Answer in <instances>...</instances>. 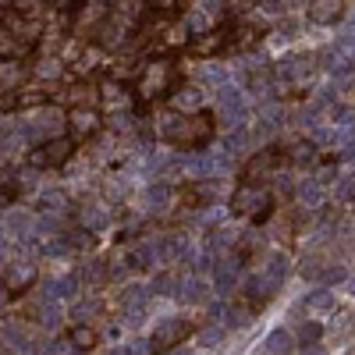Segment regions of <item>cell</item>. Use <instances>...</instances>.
Here are the masks:
<instances>
[{
  "mask_svg": "<svg viewBox=\"0 0 355 355\" xmlns=\"http://www.w3.org/2000/svg\"><path fill=\"white\" fill-rule=\"evenodd\" d=\"M0 352H33V338L25 334V327L11 323V327L0 331Z\"/></svg>",
  "mask_w": 355,
  "mask_h": 355,
  "instance_id": "19",
  "label": "cell"
},
{
  "mask_svg": "<svg viewBox=\"0 0 355 355\" xmlns=\"http://www.w3.org/2000/svg\"><path fill=\"white\" fill-rule=\"evenodd\" d=\"M288 160L291 164H313L316 160V142L309 139V142H295L291 150H288Z\"/></svg>",
  "mask_w": 355,
  "mask_h": 355,
  "instance_id": "37",
  "label": "cell"
},
{
  "mask_svg": "<svg viewBox=\"0 0 355 355\" xmlns=\"http://www.w3.org/2000/svg\"><path fill=\"white\" fill-rule=\"evenodd\" d=\"M78 224H82L85 231H103V227L110 224V206H107L103 199L82 202V206H78Z\"/></svg>",
  "mask_w": 355,
  "mask_h": 355,
  "instance_id": "12",
  "label": "cell"
},
{
  "mask_svg": "<svg viewBox=\"0 0 355 355\" xmlns=\"http://www.w3.org/2000/svg\"><path fill=\"white\" fill-rule=\"evenodd\" d=\"M107 263L103 259H85L82 263V270H78V284H89V288H100L107 281Z\"/></svg>",
  "mask_w": 355,
  "mask_h": 355,
  "instance_id": "24",
  "label": "cell"
},
{
  "mask_svg": "<svg viewBox=\"0 0 355 355\" xmlns=\"http://www.w3.org/2000/svg\"><path fill=\"white\" fill-rule=\"evenodd\" d=\"M68 128H71V135L75 139H89L96 128H100V114L93 110V107H75L71 114H68Z\"/></svg>",
  "mask_w": 355,
  "mask_h": 355,
  "instance_id": "13",
  "label": "cell"
},
{
  "mask_svg": "<svg viewBox=\"0 0 355 355\" xmlns=\"http://www.w3.org/2000/svg\"><path fill=\"white\" fill-rule=\"evenodd\" d=\"M21 78H25V68L18 64V57H8V61H0V85H4V89L21 85Z\"/></svg>",
  "mask_w": 355,
  "mask_h": 355,
  "instance_id": "29",
  "label": "cell"
},
{
  "mask_svg": "<svg viewBox=\"0 0 355 355\" xmlns=\"http://www.w3.org/2000/svg\"><path fill=\"white\" fill-rule=\"evenodd\" d=\"M281 121H284V110L277 103H270V100H263V107H259V128L274 132V128H281Z\"/></svg>",
  "mask_w": 355,
  "mask_h": 355,
  "instance_id": "30",
  "label": "cell"
},
{
  "mask_svg": "<svg viewBox=\"0 0 355 355\" xmlns=\"http://www.w3.org/2000/svg\"><path fill=\"white\" fill-rule=\"evenodd\" d=\"M348 274H345V266H327L323 263V270H320V281L323 284H338V281H345Z\"/></svg>",
  "mask_w": 355,
  "mask_h": 355,
  "instance_id": "45",
  "label": "cell"
},
{
  "mask_svg": "<svg viewBox=\"0 0 355 355\" xmlns=\"http://www.w3.org/2000/svg\"><path fill=\"white\" fill-rule=\"evenodd\" d=\"M61 71H64V64L57 61V57H50V61H40V64H36V78H61Z\"/></svg>",
  "mask_w": 355,
  "mask_h": 355,
  "instance_id": "43",
  "label": "cell"
},
{
  "mask_svg": "<svg viewBox=\"0 0 355 355\" xmlns=\"http://www.w3.org/2000/svg\"><path fill=\"white\" fill-rule=\"evenodd\" d=\"M239 277H242V256L239 252H224L220 259H217V270H214V288L220 291V295H231L234 291V284H239Z\"/></svg>",
  "mask_w": 355,
  "mask_h": 355,
  "instance_id": "9",
  "label": "cell"
},
{
  "mask_svg": "<svg viewBox=\"0 0 355 355\" xmlns=\"http://www.w3.org/2000/svg\"><path fill=\"white\" fill-rule=\"evenodd\" d=\"M178 82V71H174V61H150L139 75V85L135 93L139 100H160L164 93H171Z\"/></svg>",
  "mask_w": 355,
  "mask_h": 355,
  "instance_id": "3",
  "label": "cell"
},
{
  "mask_svg": "<svg viewBox=\"0 0 355 355\" xmlns=\"http://www.w3.org/2000/svg\"><path fill=\"white\" fill-rule=\"evenodd\" d=\"M71 153H75V142L71 139H46V142H40V150H33L28 153V164L33 167H64L68 160H71Z\"/></svg>",
  "mask_w": 355,
  "mask_h": 355,
  "instance_id": "7",
  "label": "cell"
},
{
  "mask_svg": "<svg viewBox=\"0 0 355 355\" xmlns=\"http://www.w3.org/2000/svg\"><path fill=\"white\" fill-rule=\"evenodd\" d=\"M199 78L206 82V85H224L227 82V71H224V64H202V71H199Z\"/></svg>",
  "mask_w": 355,
  "mask_h": 355,
  "instance_id": "39",
  "label": "cell"
},
{
  "mask_svg": "<svg viewBox=\"0 0 355 355\" xmlns=\"http://www.w3.org/2000/svg\"><path fill=\"white\" fill-rule=\"evenodd\" d=\"M334 306H338V299H334L331 288H320V291H313L309 299H306V309L309 313H331Z\"/></svg>",
  "mask_w": 355,
  "mask_h": 355,
  "instance_id": "32",
  "label": "cell"
},
{
  "mask_svg": "<svg viewBox=\"0 0 355 355\" xmlns=\"http://www.w3.org/2000/svg\"><path fill=\"white\" fill-rule=\"evenodd\" d=\"M313 75V57L309 53H291L281 57L277 68H274V85L277 89H302Z\"/></svg>",
  "mask_w": 355,
  "mask_h": 355,
  "instance_id": "5",
  "label": "cell"
},
{
  "mask_svg": "<svg viewBox=\"0 0 355 355\" xmlns=\"http://www.w3.org/2000/svg\"><path fill=\"white\" fill-rule=\"evenodd\" d=\"M178 299L182 302H192V306H199V302H206V281L202 277H185V281H178Z\"/></svg>",
  "mask_w": 355,
  "mask_h": 355,
  "instance_id": "23",
  "label": "cell"
},
{
  "mask_svg": "<svg viewBox=\"0 0 355 355\" xmlns=\"http://www.w3.org/2000/svg\"><path fill=\"white\" fill-rule=\"evenodd\" d=\"M64 125H68V114H64L61 107H36L18 128H21V135H25L28 142H46V139L61 135Z\"/></svg>",
  "mask_w": 355,
  "mask_h": 355,
  "instance_id": "2",
  "label": "cell"
},
{
  "mask_svg": "<svg viewBox=\"0 0 355 355\" xmlns=\"http://www.w3.org/2000/svg\"><path fill=\"white\" fill-rule=\"evenodd\" d=\"M78 291V277H53L43 284V299H71Z\"/></svg>",
  "mask_w": 355,
  "mask_h": 355,
  "instance_id": "26",
  "label": "cell"
},
{
  "mask_svg": "<svg viewBox=\"0 0 355 355\" xmlns=\"http://www.w3.org/2000/svg\"><path fill=\"white\" fill-rule=\"evenodd\" d=\"M43 4H46V0H15V11H21V15H40Z\"/></svg>",
  "mask_w": 355,
  "mask_h": 355,
  "instance_id": "47",
  "label": "cell"
},
{
  "mask_svg": "<svg viewBox=\"0 0 355 355\" xmlns=\"http://www.w3.org/2000/svg\"><path fill=\"white\" fill-rule=\"evenodd\" d=\"M263 352H274V355L295 352V338H291L288 331H270V338L263 341Z\"/></svg>",
  "mask_w": 355,
  "mask_h": 355,
  "instance_id": "35",
  "label": "cell"
},
{
  "mask_svg": "<svg viewBox=\"0 0 355 355\" xmlns=\"http://www.w3.org/2000/svg\"><path fill=\"white\" fill-rule=\"evenodd\" d=\"M263 8L270 11V15H284V11H288V4H284V0H263Z\"/></svg>",
  "mask_w": 355,
  "mask_h": 355,
  "instance_id": "50",
  "label": "cell"
},
{
  "mask_svg": "<svg viewBox=\"0 0 355 355\" xmlns=\"http://www.w3.org/2000/svg\"><path fill=\"white\" fill-rule=\"evenodd\" d=\"M40 202H43V214H68V196L61 192V189H50V192H43L40 196Z\"/></svg>",
  "mask_w": 355,
  "mask_h": 355,
  "instance_id": "34",
  "label": "cell"
},
{
  "mask_svg": "<svg viewBox=\"0 0 355 355\" xmlns=\"http://www.w3.org/2000/svg\"><path fill=\"white\" fill-rule=\"evenodd\" d=\"M128 252H132V263L135 266H160V239H142Z\"/></svg>",
  "mask_w": 355,
  "mask_h": 355,
  "instance_id": "21",
  "label": "cell"
},
{
  "mask_svg": "<svg viewBox=\"0 0 355 355\" xmlns=\"http://www.w3.org/2000/svg\"><path fill=\"white\" fill-rule=\"evenodd\" d=\"M220 338H224V331L217 327V323H214V327H206V331L199 334V341H202V345H217Z\"/></svg>",
  "mask_w": 355,
  "mask_h": 355,
  "instance_id": "49",
  "label": "cell"
},
{
  "mask_svg": "<svg viewBox=\"0 0 355 355\" xmlns=\"http://www.w3.org/2000/svg\"><path fill=\"white\" fill-rule=\"evenodd\" d=\"M284 4H288V8H306L309 0H284Z\"/></svg>",
  "mask_w": 355,
  "mask_h": 355,
  "instance_id": "53",
  "label": "cell"
},
{
  "mask_svg": "<svg viewBox=\"0 0 355 355\" xmlns=\"http://www.w3.org/2000/svg\"><path fill=\"white\" fill-rule=\"evenodd\" d=\"M46 4H53V8H68L71 0H46Z\"/></svg>",
  "mask_w": 355,
  "mask_h": 355,
  "instance_id": "54",
  "label": "cell"
},
{
  "mask_svg": "<svg viewBox=\"0 0 355 355\" xmlns=\"http://www.w3.org/2000/svg\"><path fill=\"white\" fill-rule=\"evenodd\" d=\"M277 288H281V281H274L266 270H252V274L245 277V299H252V306H263Z\"/></svg>",
  "mask_w": 355,
  "mask_h": 355,
  "instance_id": "11",
  "label": "cell"
},
{
  "mask_svg": "<svg viewBox=\"0 0 355 355\" xmlns=\"http://www.w3.org/2000/svg\"><path fill=\"white\" fill-rule=\"evenodd\" d=\"M295 199H299L302 210H320L323 206V182L320 178H302V182L295 185Z\"/></svg>",
  "mask_w": 355,
  "mask_h": 355,
  "instance_id": "16",
  "label": "cell"
},
{
  "mask_svg": "<svg viewBox=\"0 0 355 355\" xmlns=\"http://www.w3.org/2000/svg\"><path fill=\"white\" fill-rule=\"evenodd\" d=\"M171 110H178V114L202 110V89L199 85H178L174 93H171Z\"/></svg>",
  "mask_w": 355,
  "mask_h": 355,
  "instance_id": "14",
  "label": "cell"
},
{
  "mask_svg": "<svg viewBox=\"0 0 355 355\" xmlns=\"http://www.w3.org/2000/svg\"><path fill=\"white\" fill-rule=\"evenodd\" d=\"M96 341H100V334L89 327V323H78V327L71 331V345H75V352H93Z\"/></svg>",
  "mask_w": 355,
  "mask_h": 355,
  "instance_id": "31",
  "label": "cell"
},
{
  "mask_svg": "<svg viewBox=\"0 0 355 355\" xmlns=\"http://www.w3.org/2000/svg\"><path fill=\"white\" fill-rule=\"evenodd\" d=\"M252 316H256V306H239V309H231V320L239 323V327H249Z\"/></svg>",
  "mask_w": 355,
  "mask_h": 355,
  "instance_id": "46",
  "label": "cell"
},
{
  "mask_svg": "<svg viewBox=\"0 0 355 355\" xmlns=\"http://www.w3.org/2000/svg\"><path fill=\"white\" fill-rule=\"evenodd\" d=\"M348 132H352V135H355V114H352V125H348Z\"/></svg>",
  "mask_w": 355,
  "mask_h": 355,
  "instance_id": "55",
  "label": "cell"
},
{
  "mask_svg": "<svg viewBox=\"0 0 355 355\" xmlns=\"http://www.w3.org/2000/svg\"><path fill=\"white\" fill-rule=\"evenodd\" d=\"M256 4H259V0H224V8L234 11V15H245V11H252Z\"/></svg>",
  "mask_w": 355,
  "mask_h": 355,
  "instance_id": "48",
  "label": "cell"
},
{
  "mask_svg": "<svg viewBox=\"0 0 355 355\" xmlns=\"http://www.w3.org/2000/svg\"><path fill=\"white\" fill-rule=\"evenodd\" d=\"M309 21L313 25H334V21H341V15H345V4L341 0H309Z\"/></svg>",
  "mask_w": 355,
  "mask_h": 355,
  "instance_id": "15",
  "label": "cell"
},
{
  "mask_svg": "<svg viewBox=\"0 0 355 355\" xmlns=\"http://www.w3.org/2000/svg\"><path fill=\"white\" fill-rule=\"evenodd\" d=\"M4 281L11 284V291H15V288H28V284L36 281V263H33V259H11Z\"/></svg>",
  "mask_w": 355,
  "mask_h": 355,
  "instance_id": "17",
  "label": "cell"
},
{
  "mask_svg": "<svg viewBox=\"0 0 355 355\" xmlns=\"http://www.w3.org/2000/svg\"><path fill=\"white\" fill-rule=\"evenodd\" d=\"M239 239H242V234L234 231V227H214V231H210V242H206V245H210V252L217 256V252H231L234 245H239Z\"/></svg>",
  "mask_w": 355,
  "mask_h": 355,
  "instance_id": "25",
  "label": "cell"
},
{
  "mask_svg": "<svg viewBox=\"0 0 355 355\" xmlns=\"http://www.w3.org/2000/svg\"><path fill=\"white\" fill-rule=\"evenodd\" d=\"M4 234L8 239H28L33 234V227H36V220H33V214H21V210H11L8 217H4Z\"/></svg>",
  "mask_w": 355,
  "mask_h": 355,
  "instance_id": "18",
  "label": "cell"
},
{
  "mask_svg": "<svg viewBox=\"0 0 355 355\" xmlns=\"http://www.w3.org/2000/svg\"><path fill=\"white\" fill-rule=\"evenodd\" d=\"M103 103H107V114H110V110H132V93H128L121 82H107Z\"/></svg>",
  "mask_w": 355,
  "mask_h": 355,
  "instance_id": "22",
  "label": "cell"
},
{
  "mask_svg": "<svg viewBox=\"0 0 355 355\" xmlns=\"http://www.w3.org/2000/svg\"><path fill=\"white\" fill-rule=\"evenodd\" d=\"M100 313V302L96 299H85V302H75V309H71V316H75V323H89Z\"/></svg>",
  "mask_w": 355,
  "mask_h": 355,
  "instance_id": "40",
  "label": "cell"
},
{
  "mask_svg": "<svg viewBox=\"0 0 355 355\" xmlns=\"http://www.w3.org/2000/svg\"><path fill=\"white\" fill-rule=\"evenodd\" d=\"M334 50L345 57V61L355 64V28H348V33H341V36L334 40Z\"/></svg>",
  "mask_w": 355,
  "mask_h": 355,
  "instance_id": "38",
  "label": "cell"
},
{
  "mask_svg": "<svg viewBox=\"0 0 355 355\" xmlns=\"http://www.w3.org/2000/svg\"><path fill=\"white\" fill-rule=\"evenodd\" d=\"M295 33H299V21H295V18H281L277 28H274V43H288V40H295Z\"/></svg>",
  "mask_w": 355,
  "mask_h": 355,
  "instance_id": "41",
  "label": "cell"
},
{
  "mask_svg": "<svg viewBox=\"0 0 355 355\" xmlns=\"http://www.w3.org/2000/svg\"><path fill=\"white\" fill-rule=\"evenodd\" d=\"M189 334H192V320H185V316H167V320L157 323V331H153V348H178Z\"/></svg>",
  "mask_w": 355,
  "mask_h": 355,
  "instance_id": "8",
  "label": "cell"
},
{
  "mask_svg": "<svg viewBox=\"0 0 355 355\" xmlns=\"http://www.w3.org/2000/svg\"><path fill=\"white\" fill-rule=\"evenodd\" d=\"M320 334H323L320 323H302V331H299V345H302V352H320Z\"/></svg>",
  "mask_w": 355,
  "mask_h": 355,
  "instance_id": "36",
  "label": "cell"
},
{
  "mask_svg": "<svg viewBox=\"0 0 355 355\" xmlns=\"http://www.w3.org/2000/svg\"><path fill=\"white\" fill-rule=\"evenodd\" d=\"M320 270H323V259H320V256H306V259H302V266H299V274H302V277H309V281H316V277H320Z\"/></svg>",
  "mask_w": 355,
  "mask_h": 355,
  "instance_id": "44",
  "label": "cell"
},
{
  "mask_svg": "<svg viewBox=\"0 0 355 355\" xmlns=\"http://www.w3.org/2000/svg\"><path fill=\"white\" fill-rule=\"evenodd\" d=\"M25 40H18L8 25H0V61H8V57H18V53H25Z\"/></svg>",
  "mask_w": 355,
  "mask_h": 355,
  "instance_id": "27",
  "label": "cell"
},
{
  "mask_svg": "<svg viewBox=\"0 0 355 355\" xmlns=\"http://www.w3.org/2000/svg\"><path fill=\"white\" fill-rule=\"evenodd\" d=\"M8 302H11V284H8L4 277H0V309H4Z\"/></svg>",
  "mask_w": 355,
  "mask_h": 355,
  "instance_id": "51",
  "label": "cell"
},
{
  "mask_svg": "<svg viewBox=\"0 0 355 355\" xmlns=\"http://www.w3.org/2000/svg\"><path fill=\"white\" fill-rule=\"evenodd\" d=\"M266 206H270V192H266L263 182H245L231 196V210L239 217H263Z\"/></svg>",
  "mask_w": 355,
  "mask_h": 355,
  "instance_id": "6",
  "label": "cell"
},
{
  "mask_svg": "<svg viewBox=\"0 0 355 355\" xmlns=\"http://www.w3.org/2000/svg\"><path fill=\"white\" fill-rule=\"evenodd\" d=\"M245 114H249V103H245V93L242 89H234V85H217V121L220 128H239L245 125Z\"/></svg>",
  "mask_w": 355,
  "mask_h": 355,
  "instance_id": "4",
  "label": "cell"
},
{
  "mask_svg": "<svg viewBox=\"0 0 355 355\" xmlns=\"http://www.w3.org/2000/svg\"><path fill=\"white\" fill-rule=\"evenodd\" d=\"M167 202H171V189H167L164 182H157V185L146 189V210H150V214L167 210Z\"/></svg>",
  "mask_w": 355,
  "mask_h": 355,
  "instance_id": "28",
  "label": "cell"
},
{
  "mask_svg": "<svg viewBox=\"0 0 355 355\" xmlns=\"http://www.w3.org/2000/svg\"><path fill=\"white\" fill-rule=\"evenodd\" d=\"M227 43H231V40H227V33H220V28H210V33H199V40H192V53L210 57V53L224 50Z\"/></svg>",
  "mask_w": 355,
  "mask_h": 355,
  "instance_id": "20",
  "label": "cell"
},
{
  "mask_svg": "<svg viewBox=\"0 0 355 355\" xmlns=\"http://www.w3.org/2000/svg\"><path fill=\"white\" fill-rule=\"evenodd\" d=\"M157 132H160L164 142L178 146V150H202V146L214 139L217 125H214V117L202 114V110H196V114H178L174 110V114L160 117Z\"/></svg>",
  "mask_w": 355,
  "mask_h": 355,
  "instance_id": "1",
  "label": "cell"
},
{
  "mask_svg": "<svg viewBox=\"0 0 355 355\" xmlns=\"http://www.w3.org/2000/svg\"><path fill=\"white\" fill-rule=\"evenodd\" d=\"M277 171V150H256L245 164V182H270Z\"/></svg>",
  "mask_w": 355,
  "mask_h": 355,
  "instance_id": "10",
  "label": "cell"
},
{
  "mask_svg": "<svg viewBox=\"0 0 355 355\" xmlns=\"http://www.w3.org/2000/svg\"><path fill=\"white\" fill-rule=\"evenodd\" d=\"M153 4H157L160 11H167V8H174V4H178V0H153Z\"/></svg>",
  "mask_w": 355,
  "mask_h": 355,
  "instance_id": "52",
  "label": "cell"
},
{
  "mask_svg": "<svg viewBox=\"0 0 355 355\" xmlns=\"http://www.w3.org/2000/svg\"><path fill=\"white\" fill-rule=\"evenodd\" d=\"M345 139V132L341 128H334V125H323V128H316L313 132V142H316V150H338V142Z\"/></svg>",
  "mask_w": 355,
  "mask_h": 355,
  "instance_id": "33",
  "label": "cell"
},
{
  "mask_svg": "<svg viewBox=\"0 0 355 355\" xmlns=\"http://www.w3.org/2000/svg\"><path fill=\"white\" fill-rule=\"evenodd\" d=\"M334 199H341V202H355V174H345V178H341L338 189H334Z\"/></svg>",
  "mask_w": 355,
  "mask_h": 355,
  "instance_id": "42",
  "label": "cell"
}]
</instances>
